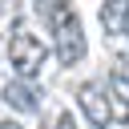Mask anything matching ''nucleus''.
<instances>
[{
  "label": "nucleus",
  "mask_w": 129,
  "mask_h": 129,
  "mask_svg": "<svg viewBox=\"0 0 129 129\" xmlns=\"http://www.w3.org/2000/svg\"><path fill=\"white\" fill-rule=\"evenodd\" d=\"M56 129H77V121H73V113H60V117H56Z\"/></svg>",
  "instance_id": "obj_8"
},
{
  "label": "nucleus",
  "mask_w": 129,
  "mask_h": 129,
  "mask_svg": "<svg viewBox=\"0 0 129 129\" xmlns=\"http://www.w3.org/2000/svg\"><path fill=\"white\" fill-rule=\"evenodd\" d=\"M125 8H129V0H105V8H101L105 32H125Z\"/></svg>",
  "instance_id": "obj_6"
},
{
  "label": "nucleus",
  "mask_w": 129,
  "mask_h": 129,
  "mask_svg": "<svg viewBox=\"0 0 129 129\" xmlns=\"http://www.w3.org/2000/svg\"><path fill=\"white\" fill-rule=\"evenodd\" d=\"M69 4H73V0H32V8H36V16H40L44 24H48V20H52V16L60 12V8H69Z\"/></svg>",
  "instance_id": "obj_7"
},
{
  "label": "nucleus",
  "mask_w": 129,
  "mask_h": 129,
  "mask_svg": "<svg viewBox=\"0 0 129 129\" xmlns=\"http://www.w3.org/2000/svg\"><path fill=\"white\" fill-rule=\"evenodd\" d=\"M8 60H12V69H16L20 81H36L40 69H44V60H48V48L40 44L36 32H28L24 24H16L12 36H8Z\"/></svg>",
  "instance_id": "obj_2"
},
{
  "label": "nucleus",
  "mask_w": 129,
  "mask_h": 129,
  "mask_svg": "<svg viewBox=\"0 0 129 129\" xmlns=\"http://www.w3.org/2000/svg\"><path fill=\"white\" fill-rule=\"evenodd\" d=\"M0 97H4V105L8 109H16V113H40V89L32 85V81H8L4 89H0Z\"/></svg>",
  "instance_id": "obj_5"
},
{
  "label": "nucleus",
  "mask_w": 129,
  "mask_h": 129,
  "mask_svg": "<svg viewBox=\"0 0 129 129\" xmlns=\"http://www.w3.org/2000/svg\"><path fill=\"white\" fill-rule=\"evenodd\" d=\"M48 32H52V48H56V60L60 64H77V60H85V28H81V16L73 12V4L69 8H60L52 20H48Z\"/></svg>",
  "instance_id": "obj_1"
},
{
  "label": "nucleus",
  "mask_w": 129,
  "mask_h": 129,
  "mask_svg": "<svg viewBox=\"0 0 129 129\" xmlns=\"http://www.w3.org/2000/svg\"><path fill=\"white\" fill-rule=\"evenodd\" d=\"M105 93H109V109H113V121L129 125V60H113Z\"/></svg>",
  "instance_id": "obj_4"
},
{
  "label": "nucleus",
  "mask_w": 129,
  "mask_h": 129,
  "mask_svg": "<svg viewBox=\"0 0 129 129\" xmlns=\"http://www.w3.org/2000/svg\"><path fill=\"white\" fill-rule=\"evenodd\" d=\"M77 105H81V113L89 117V125H93V129H109V125H113L109 93H105V85H101V81H85V85L77 89Z\"/></svg>",
  "instance_id": "obj_3"
},
{
  "label": "nucleus",
  "mask_w": 129,
  "mask_h": 129,
  "mask_svg": "<svg viewBox=\"0 0 129 129\" xmlns=\"http://www.w3.org/2000/svg\"><path fill=\"white\" fill-rule=\"evenodd\" d=\"M0 129H24V125H16V121H0Z\"/></svg>",
  "instance_id": "obj_9"
},
{
  "label": "nucleus",
  "mask_w": 129,
  "mask_h": 129,
  "mask_svg": "<svg viewBox=\"0 0 129 129\" xmlns=\"http://www.w3.org/2000/svg\"><path fill=\"white\" fill-rule=\"evenodd\" d=\"M125 32H129V8H125Z\"/></svg>",
  "instance_id": "obj_10"
}]
</instances>
